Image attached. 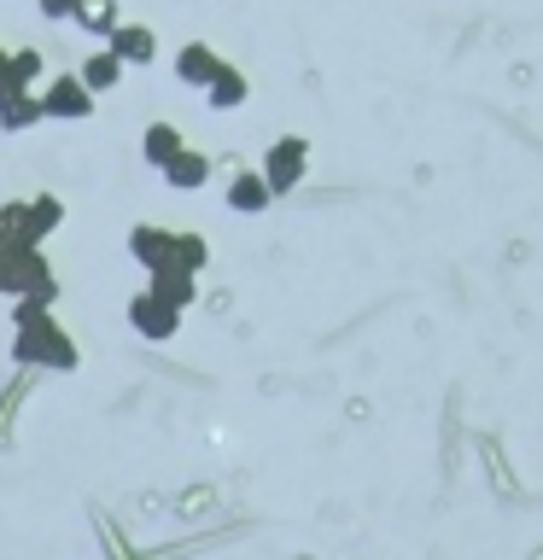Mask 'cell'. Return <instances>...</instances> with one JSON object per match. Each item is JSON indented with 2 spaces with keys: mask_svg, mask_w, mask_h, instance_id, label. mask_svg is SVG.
Here are the masks:
<instances>
[{
  "mask_svg": "<svg viewBox=\"0 0 543 560\" xmlns=\"http://www.w3.org/2000/svg\"><path fill=\"white\" fill-rule=\"evenodd\" d=\"M12 362L18 368H42V374H77L82 350L59 327V315L42 304H12Z\"/></svg>",
  "mask_w": 543,
  "mask_h": 560,
  "instance_id": "obj_1",
  "label": "cell"
},
{
  "mask_svg": "<svg viewBox=\"0 0 543 560\" xmlns=\"http://www.w3.org/2000/svg\"><path fill=\"white\" fill-rule=\"evenodd\" d=\"M7 298L12 304H59V280H53L47 252H7Z\"/></svg>",
  "mask_w": 543,
  "mask_h": 560,
  "instance_id": "obj_2",
  "label": "cell"
},
{
  "mask_svg": "<svg viewBox=\"0 0 543 560\" xmlns=\"http://www.w3.org/2000/svg\"><path fill=\"white\" fill-rule=\"evenodd\" d=\"M263 182H269V192L280 199V192H292L298 182H304V170H310V140L304 135H280L269 140V152H263Z\"/></svg>",
  "mask_w": 543,
  "mask_h": 560,
  "instance_id": "obj_3",
  "label": "cell"
},
{
  "mask_svg": "<svg viewBox=\"0 0 543 560\" xmlns=\"http://www.w3.org/2000/svg\"><path fill=\"white\" fill-rule=\"evenodd\" d=\"M65 228V199L59 192H30L24 199V228H18L12 252H47V240Z\"/></svg>",
  "mask_w": 543,
  "mask_h": 560,
  "instance_id": "obj_4",
  "label": "cell"
},
{
  "mask_svg": "<svg viewBox=\"0 0 543 560\" xmlns=\"http://www.w3.org/2000/svg\"><path fill=\"white\" fill-rule=\"evenodd\" d=\"M42 112H47V122H88L94 117V94L82 88L77 70H59V77L42 82Z\"/></svg>",
  "mask_w": 543,
  "mask_h": 560,
  "instance_id": "obj_5",
  "label": "cell"
},
{
  "mask_svg": "<svg viewBox=\"0 0 543 560\" xmlns=\"http://www.w3.org/2000/svg\"><path fill=\"white\" fill-rule=\"evenodd\" d=\"M129 327L140 332V339L164 345V339H175V332H182V310H175V304H164L158 292H147V287H140V292L129 298Z\"/></svg>",
  "mask_w": 543,
  "mask_h": 560,
  "instance_id": "obj_6",
  "label": "cell"
},
{
  "mask_svg": "<svg viewBox=\"0 0 543 560\" xmlns=\"http://www.w3.org/2000/svg\"><path fill=\"white\" fill-rule=\"evenodd\" d=\"M35 122H47L42 112V88H18L12 77H0V129L7 135H24Z\"/></svg>",
  "mask_w": 543,
  "mask_h": 560,
  "instance_id": "obj_7",
  "label": "cell"
},
{
  "mask_svg": "<svg viewBox=\"0 0 543 560\" xmlns=\"http://www.w3.org/2000/svg\"><path fill=\"white\" fill-rule=\"evenodd\" d=\"M123 245H129V257H135L147 275H158V269H170V262H175V228L135 222V228H129V240H123Z\"/></svg>",
  "mask_w": 543,
  "mask_h": 560,
  "instance_id": "obj_8",
  "label": "cell"
},
{
  "mask_svg": "<svg viewBox=\"0 0 543 560\" xmlns=\"http://www.w3.org/2000/svg\"><path fill=\"white\" fill-rule=\"evenodd\" d=\"M222 205L234 210V217H263V210L275 205V192L263 182V170H234V182L222 187Z\"/></svg>",
  "mask_w": 543,
  "mask_h": 560,
  "instance_id": "obj_9",
  "label": "cell"
},
{
  "mask_svg": "<svg viewBox=\"0 0 543 560\" xmlns=\"http://www.w3.org/2000/svg\"><path fill=\"white\" fill-rule=\"evenodd\" d=\"M105 47H112V52H117V59L129 65V70H135V65L147 70V65L158 59V30H152V24H129V18H123V24L112 30V42H105Z\"/></svg>",
  "mask_w": 543,
  "mask_h": 560,
  "instance_id": "obj_10",
  "label": "cell"
},
{
  "mask_svg": "<svg viewBox=\"0 0 543 560\" xmlns=\"http://www.w3.org/2000/svg\"><path fill=\"white\" fill-rule=\"evenodd\" d=\"M77 77H82V88H88V94L100 100V94H112V88H117L123 77H129V65H123L117 52L100 42V47H94V52H88V59L77 65Z\"/></svg>",
  "mask_w": 543,
  "mask_h": 560,
  "instance_id": "obj_11",
  "label": "cell"
},
{
  "mask_svg": "<svg viewBox=\"0 0 543 560\" xmlns=\"http://www.w3.org/2000/svg\"><path fill=\"white\" fill-rule=\"evenodd\" d=\"M158 175H164V187H175V192H199V187L210 182V152H199V147H182V152H175V158H170V164L158 170Z\"/></svg>",
  "mask_w": 543,
  "mask_h": 560,
  "instance_id": "obj_12",
  "label": "cell"
},
{
  "mask_svg": "<svg viewBox=\"0 0 543 560\" xmlns=\"http://www.w3.org/2000/svg\"><path fill=\"white\" fill-rule=\"evenodd\" d=\"M222 70V52L210 47V42H187V47H175V77H182L187 88H210V77Z\"/></svg>",
  "mask_w": 543,
  "mask_h": 560,
  "instance_id": "obj_13",
  "label": "cell"
},
{
  "mask_svg": "<svg viewBox=\"0 0 543 560\" xmlns=\"http://www.w3.org/2000/svg\"><path fill=\"white\" fill-rule=\"evenodd\" d=\"M147 292H158V298H164V304H175V310H193V298H199V275H193V269H175V262H170V269H158V275H147Z\"/></svg>",
  "mask_w": 543,
  "mask_h": 560,
  "instance_id": "obj_14",
  "label": "cell"
},
{
  "mask_svg": "<svg viewBox=\"0 0 543 560\" xmlns=\"http://www.w3.org/2000/svg\"><path fill=\"white\" fill-rule=\"evenodd\" d=\"M245 94H252V82H245V70L222 59V70H217V77H210V88H205V105H210V112H240V105H245Z\"/></svg>",
  "mask_w": 543,
  "mask_h": 560,
  "instance_id": "obj_15",
  "label": "cell"
},
{
  "mask_svg": "<svg viewBox=\"0 0 543 560\" xmlns=\"http://www.w3.org/2000/svg\"><path fill=\"white\" fill-rule=\"evenodd\" d=\"M182 147H187V135L175 129V122H164V117H158V122H147V129H140V158H147L152 170H164V164H170V158L182 152Z\"/></svg>",
  "mask_w": 543,
  "mask_h": 560,
  "instance_id": "obj_16",
  "label": "cell"
},
{
  "mask_svg": "<svg viewBox=\"0 0 543 560\" xmlns=\"http://www.w3.org/2000/svg\"><path fill=\"white\" fill-rule=\"evenodd\" d=\"M70 24H77L82 35H94V47H100V42H112V30L123 24V12H117V0H82Z\"/></svg>",
  "mask_w": 543,
  "mask_h": 560,
  "instance_id": "obj_17",
  "label": "cell"
},
{
  "mask_svg": "<svg viewBox=\"0 0 543 560\" xmlns=\"http://www.w3.org/2000/svg\"><path fill=\"white\" fill-rule=\"evenodd\" d=\"M7 77H12L18 88H42V82H47L42 47H7Z\"/></svg>",
  "mask_w": 543,
  "mask_h": 560,
  "instance_id": "obj_18",
  "label": "cell"
},
{
  "mask_svg": "<svg viewBox=\"0 0 543 560\" xmlns=\"http://www.w3.org/2000/svg\"><path fill=\"white\" fill-rule=\"evenodd\" d=\"M205 262H210V245H205V234H187V228H175V269L205 275Z\"/></svg>",
  "mask_w": 543,
  "mask_h": 560,
  "instance_id": "obj_19",
  "label": "cell"
},
{
  "mask_svg": "<svg viewBox=\"0 0 543 560\" xmlns=\"http://www.w3.org/2000/svg\"><path fill=\"white\" fill-rule=\"evenodd\" d=\"M77 7H82V0H35V12H42L47 24H70V18H77Z\"/></svg>",
  "mask_w": 543,
  "mask_h": 560,
  "instance_id": "obj_20",
  "label": "cell"
},
{
  "mask_svg": "<svg viewBox=\"0 0 543 560\" xmlns=\"http://www.w3.org/2000/svg\"><path fill=\"white\" fill-rule=\"evenodd\" d=\"M0 77H7V47H0Z\"/></svg>",
  "mask_w": 543,
  "mask_h": 560,
  "instance_id": "obj_21",
  "label": "cell"
}]
</instances>
